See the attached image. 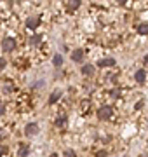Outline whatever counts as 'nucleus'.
Returning a JSON list of instances; mask_svg holds the SVG:
<instances>
[{
    "label": "nucleus",
    "mask_w": 148,
    "mask_h": 157,
    "mask_svg": "<svg viewBox=\"0 0 148 157\" xmlns=\"http://www.w3.org/2000/svg\"><path fill=\"white\" fill-rule=\"evenodd\" d=\"M51 157H57V154H51Z\"/></svg>",
    "instance_id": "5701e85b"
},
{
    "label": "nucleus",
    "mask_w": 148,
    "mask_h": 157,
    "mask_svg": "<svg viewBox=\"0 0 148 157\" xmlns=\"http://www.w3.org/2000/svg\"><path fill=\"white\" fill-rule=\"evenodd\" d=\"M2 49L6 51V52H12V51L16 49V40L12 39V37H6V39L2 40Z\"/></svg>",
    "instance_id": "f03ea898"
},
{
    "label": "nucleus",
    "mask_w": 148,
    "mask_h": 157,
    "mask_svg": "<svg viewBox=\"0 0 148 157\" xmlns=\"http://www.w3.org/2000/svg\"><path fill=\"white\" fill-rule=\"evenodd\" d=\"M134 78H136L138 84H145V82H146V72H145V70H138V72L134 73Z\"/></svg>",
    "instance_id": "6e6552de"
},
{
    "label": "nucleus",
    "mask_w": 148,
    "mask_h": 157,
    "mask_svg": "<svg viewBox=\"0 0 148 157\" xmlns=\"http://www.w3.org/2000/svg\"><path fill=\"white\" fill-rule=\"evenodd\" d=\"M4 113H6V103L0 100V115H4Z\"/></svg>",
    "instance_id": "412c9836"
},
{
    "label": "nucleus",
    "mask_w": 148,
    "mask_h": 157,
    "mask_svg": "<svg viewBox=\"0 0 148 157\" xmlns=\"http://www.w3.org/2000/svg\"><path fill=\"white\" fill-rule=\"evenodd\" d=\"M66 124H68V115H66V113H59V115L54 119V126H56V128H65Z\"/></svg>",
    "instance_id": "20e7f679"
},
{
    "label": "nucleus",
    "mask_w": 148,
    "mask_h": 157,
    "mask_svg": "<svg viewBox=\"0 0 148 157\" xmlns=\"http://www.w3.org/2000/svg\"><path fill=\"white\" fill-rule=\"evenodd\" d=\"M61 91L57 89V91H54V93H51V96H49V105H54V103H56L57 100H59V98H61Z\"/></svg>",
    "instance_id": "ddd939ff"
},
{
    "label": "nucleus",
    "mask_w": 148,
    "mask_h": 157,
    "mask_svg": "<svg viewBox=\"0 0 148 157\" xmlns=\"http://www.w3.org/2000/svg\"><path fill=\"white\" fill-rule=\"evenodd\" d=\"M65 157H77V154H75V150H72V148H66V150H65Z\"/></svg>",
    "instance_id": "dca6fc26"
},
{
    "label": "nucleus",
    "mask_w": 148,
    "mask_h": 157,
    "mask_svg": "<svg viewBox=\"0 0 148 157\" xmlns=\"http://www.w3.org/2000/svg\"><path fill=\"white\" fill-rule=\"evenodd\" d=\"M39 133V126H37V122H30L26 124V128H24V135L26 136H33Z\"/></svg>",
    "instance_id": "39448f33"
},
{
    "label": "nucleus",
    "mask_w": 148,
    "mask_h": 157,
    "mask_svg": "<svg viewBox=\"0 0 148 157\" xmlns=\"http://www.w3.org/2000/svg\"><path fill=\"white\" fill-rule=\"evenodd\" d=\"M80 7V0H72V2H66V11L68 12H73Z\"/></svg>",
    "instance_id": "9d476101"
},
{
    "label": "nucleus",
    "mask_w": 148,
    "mask_h": 157,
    "mask_svg": "<svg viewBox=\"0 0 148 157\" xmlns=\"http://www.w3.org/2000/svg\"><path fill=\"white\" fill-rule=\"evenodd\" d=\"M96 115H98V119H99V121H110V119H112V115H113V108L110 107V105H103V107L98 108Z\"/></svg>",
    "instance_id": "f257e3e1"
},
{
    "label": "nucleus",
    "mask_w": 148,
    "mask_h": 157,
    "mask_svg": "<svg viewBox=\"0 0 148 157\" xmlns=\"http://www.w3.org/2000/svg\"><path fill=\"white\" fill-rule=\"evenodd\" d=\"M115 65V58H103L98 61V67L99 68H106V67H113Z\"/></svg>",
    "instance_id": "0eeeda50"
},
{
    "label": "nucleus",
    "mask_w": 148,
    "mask_h": 157,
    "mask_svg": "<svg viewBox=\"0 0 148 157\" xmlns=\"http://www.w3.org/2000/svg\"><path fill=\"white\" fill-rule=\"evenodd\" d=\"M6 67H7V61H6V58H2V56H0V72H2V70H4Z\"/></svg>",
    "instance_id": "a211bd4d"
},
{
    "label": "nucleus",
    "mask_w": 148,
    "mask_h": 157,
    "mask_svg": "<svg viewBox=\"0 0 148 157\" xmlns=\"http://www.w3.org/2000/svg\"><path fill=\"white\" fill-rule=\"evenodd\" d=\"M106 155H108V152H106V150H98L94 157H106Z\"/></svg>",
    "instance_id": "6ab92c4d"
},
{
    "label": "nucleus",
    "mask_w": 148,
    "mask_h": 157,
    "mask_svg": "<svg viewBox=\"0 0 148 157\" xmlns=\"http://www.w3.org/2000/svg\"><path fill=\"white\" fill-rule=\"evenodd\" d=\"M80 72H82V75H86V77H89V75H92V73H94V67L87 63V65H84V67L80 68Z\"/></svg>",
    "instance_id": "9b49d317"
},
{
    "label": "nucleus",
    "mask_w": 148,
    "mask_h": 157,
    "mask_svg": "<svg viewBox=\"0 0 148 157\" xmlns=\"http://www.w3.org/2000/svg\"><path fill=\"white\" fill-rule=\"evenodd\" d=\"M17 155L19 157H28L30 155V147L26 145V143H21L19 148H17Z\"/></svg>",
    "instance_id": "1a4fd4ad"
},
{
    "label": "nucleus",
    "mask_w": 148,
    "mask_h": 157,
    "mask_svg": "<svg viewBox=\"0 0 148 157\" xmlns=\"http://www.w3.org/2000/svg\"><path fill=\"white\" fill-rule=\"evenodd\" d=\"M138 35H148V23H139L136 26Z\"/></svg>",
    "instance_id": "f8f14e48"
},
{
    "label": "nucleus",
    "mask_w": 148,
    "mask_h": 157,
    "mask_svg": "<svg viewBox=\"0 0 148 157\" xmlns=\"http://www.w3.org/2000/svg\"><path fill=\"white\" fill-rule=\"evenodd\" d=\"M84 54H86V52H84V49H82V47H79V49H75V51H72V59H73V61H77V63H80L82 61V59H84Z\"/></svg>",
    "instance_id": "423d86ee"
},
{
    "label": "nucleus",
    "mask_w": 148,
    "mask_h": 157,
    "mask_svg": "<svg viewBox=\"0 0 148 157\" xmlns=\"http://www.w3.org/2000/svg\"><path fill=\"white\" fill-rule=\"evenodd\" d=\"M28 42H30L31 45H37V44H40V42H42V35H40V33H35V35H31Z\"/></svg>",
    "instance_id": "4468645a"
},
{
    "label": "nucleus",
    "mask_w": 148,
    "mask_h": 157,
    "mask_svg": "<svg viewBox=\"0 0 148 157\" xmlns=\"http://www.w3.org/2000/svg\"><path fill=\"white\" fill-rule=\"evenodd\" d=\"M52 65H54L56 68L61 67V65H63V56H61V54H56V56L52 58Z\"/></svg>",
    "instance_id": "2eb2a0df"
},
{
    "label": "nucleus",
    "mask_w": 148,
    "mask_h": 157,
    "mask_svg": "<svg viewBox=\"0 0 148 157\" xmlns=\"http://www.w3.org/2000/svg\"><path fill=\"white\" fill-rule=\"evenodd\" d=\"M110 96H112V98H119V96H120V91L117 89V87H115V89L110 91Z\"/></svg>",
    "instance_id": "f3484780"
},
{
    "label": "nucleus",
    "mask_w": 148,
    "mask_h": 157,
    "mask_svg": "<svg viewBox=\"0 0 148 157\" xmlns=\"http://www.w3.org/2000/svg\"><path fill=\"white\" fill-rule=\"evenodd\" d=\"M40 25V16H30L26 19V28L28 30H37Z\"/></svg>",
    "instance_id": "7ed1b4c3"
},
{
    "label": "nucleus",
    "mask_w": 148,
    "mask_h": 157,
    "mask_svg": "<svg viewBox=\"0 0 148 157\" xmlns=\"http://www.w3.org/2000/svg\"><path fill=\"white\" fill-rule=\"evenodd\" d=\"M7 152H9V148H7L6 145H0V157H2V155H6Z\"/></svg>",
    "instance_id": "aec40b11"
},
{
    "label": "nucleus",
    "mask_w": 148,
    "mask_h": 157,
    "mask_svg": "<svg viewBox=\"0 0 148 157\" xmlns=\"http://www.w3.org/2000/svg\"><path fill=\"white\" fill-rule=\"evenodd\" d=\"M145 65H148V54L145 56Z\"/></svg>",
    "instance_id": "4be33fe9"
}]
</instances>
